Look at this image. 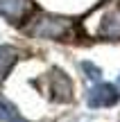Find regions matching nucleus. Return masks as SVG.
Masks as SVG:
<instances>
[{
    "label": "nucleus",
    "mask_w": 120,
    "mask_h": 122,
    "mask_svg": "<svg viewBox=\"0 0 120 122\" xmlns=\"http://www.w3.org/2000/svg\"><path fill=\"white\" fill-rule=\"evenodd\" d=\"M82 32L100 41H120V0H107L86 14Z\"/></svg>",
    "instance_id": "nucleus-1"
},
{
    "label": "nucleus",
    "mask_w": 120,
    "mask_h": 122,
    "mask_svg": "<svg viewBox=\"0 0 120 122\" xmlns=\"http://www.w3.org/2000/svg\"><path fill=\"white\" fill-rule=\"evenodd\" d=\"M25 32L32 36H39V39H66L70 34V20L50 16V14H39L32 18Z\"/></svg>",
    "instance_id": "nucleus-2"
},
{
    "label": "nucleus",
    "mask_w": 120,
    "mask_h": 122,
    "mask_svg": "<svg viewBox=\"0 0 120 122\" xmlns=\"http://www.w3.org/2000/svg\"><path fill=\"white\" fill-rule=\"evenodd\" d=\"M89 106L91 109H102V106H113L120 102V93L113 84H98L89 93Z\"/></svg>",
    "instance_id": "nucleus-3"
},
{
    "label": "nucleus",
    "mask_w": 120,
    "mask_h": 122,
    "mask_svg": "<svg viewBox=\"0 0 120 122\" xmlns=\"http://www.w3.org/2000/svg\"><path fill=\"white\" fill-rule=\"evenodd\" d=\"M32 0H0V16H5L9 23H21L32 11Z\"/></svg>",
    "instance_id": "nucleus-4"
},
{
    "label": "nucleus",
    "mask_w": 120,
    "mask_h": 122,
    "mask_svg": "<svg viewBox=\"0 0 120 122\" xmlns=\"http://www.w3.org/2000/svg\"><path fill=\"white\" fill-rule=\"evenodd\" d=\"M50 79H52L54 100H57V102H70L73 100V81L68 79V75L61 72V70H54Z\"/></svg>",
    "instance_id": "nucleus-5"
},
{
    "label": "nucleus",
    "mask_w": 120,
    "mask_h": 122,
    "mask_svg": "<svg viewBox=\"0 0 120 122\" xmlns=\"http://www.w3.org/2000/svg\"><path fill=\"white\" fill-rule=\"evenodd\" d=\"M18 57H21V52L14 45H0V81L9 75V70L14 68Z\"/></svg>",
    "instance_id": "nucleus-6"
},
{
    "label": "nucleus",
    "mask_w": 120,
    "mask_h": 122,
    "mask_svg": "<svg viewBox=\"0 0 120 122\" xmlns=\"http://www.w3.org/2000/svg\"><path fill=\"white\" fill-rule=\"evenodd\" d=\"M0 122H27L5 95H0Z\"/></svg>",
    "instance_id": "nucleus-7"
},
{
    "label": "nucleus",
    "mask_w": 120,
    "mask_h": 122,
    "mask_svg": "<svg viewBox=\"0 0 120 122\" xmlns=\"http://www.w3.org/2000/svg\"><path fill=\"white\" fill-rule=\"evenodd\" d=\"M82 68H84L86 72H89V77H91V79H100V68H95L93 63H89V61H84V63H82Z\"/></svg>",
    "instance_id": "nucleus-8"
}]
</instances>
